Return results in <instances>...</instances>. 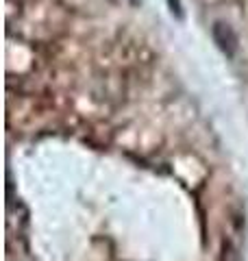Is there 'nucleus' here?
Instances as JSON below:
<instances>
[{"mask_svg":"<svg viewBox=\"0 0 248 261\" xmlns=\"http://www.w3.org/2000/svg\"><path fill=\"white\" fill-rule=\"evenodd\" d=\"M168 7L172 15H177L179 20H183V5H181V0H168Z\"/></svg>","mask_w":248,"mask_h":261,"instance_id":"obj_2","label":"nucleus"},{"mask_svg":"<svg viewBox=\"0 0 248 261\" xmlns=\"http://www.w3.org/2000/svg\"><path fill=\"white\" fill-rule=\"evenodd\" d=\"M211 35H213V42L218 44V48L227 57H233L237 50V35L235 31L229 27L227 22H216L211 27Z\"/></svg>","mask_w":248,"mask_h":261,"instance_id":"obj_1","label":"nucleus"}]
</instances>
